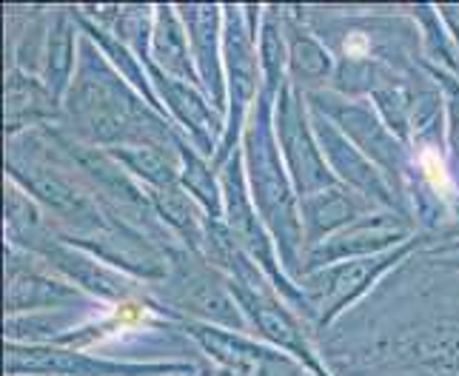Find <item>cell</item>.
I'll return each mask as SVG.
<instances>
[{
  "mask_svg": "<svg viewBox=\"0 0 459 376\" xmlns=\"http://www.w3.org/2000/svg\"><path fill=\"white\" fill-rule=\"evenodd\" d=\"M286 9V35H289V83L303 91L331 89L337 72V60L328 52V46L314 35L306 23L303 6H282Z\"/></svg>",
  "mask_w": 459,
  "mask_h": 376,
  "instance_id": "d6986e66",
  "label": "cell"
},
{
  "mask_svg": "<svg viewBox=\"0 0 459 376\" xmlns=\"http://www.w3.org/2000/svg\"><path fill=\"white\" fill-rule=\"evenodd\" d=\"M303 14L337 60L331 91L368 100L394 77L422 69V40L408 6H303Z\"/></svg>",
  "mask_w": 459,
  "mask_h": 376,
  "instance_id": "6da1fadb",
  "label": "cell"
},
{
  "mask_svg": "<svg viewBox=\"0 0 459 376\" xmlns=\"http://www.w3.org/2000/svg\"><path fill=\"white\" fill-rule=\"evenodd\" d=\"M439 14H442V21H446L454 43H456V57H459V6H439ZM456 77H459V69H456Z\"/></svg>",
  "mask_w": 459,
  "mask_h": 376,
  "instance_id": "f546056e",
  "label": "cell"
},
{
  "mask_svg": "<svg viewBox=\"0 0 459 376\" xmlns=\"http://www.w3.org/2000/svg\"><path fill=\"white\" fill-rule=\"evenodd\" d=\"M152 291L183 322L186 320L205 322V325H220V328H231V331L251 334L243 311L231 294L229 279L200 254H195V251H183L171 262L169 277L160 286H152Z\"/></svg>",
  "mask_w": 459,
  "mask_h": 376,
  "instance_id": "52a82bcc",
  "label": "cell"
},
{
  "mask_svg": "<svg viewBox=\"0 0 459 376\" xmlns=\"http://www.w3.org/2000/svg\"><path fill=\"white\" fill-rule=\"evenodd\" d=\"M451 243H459V206H456V217H454V226H451V231L442 237V243L439 245H434V248H442V245H451Z\"/></svg>",
  "mask_w": 459,
  "mask_h": 376,
  "instance_id": "1f68e13d",
  "label": "cell"
},
{
  "mask_svg": "<svg viewBox=\"0 0 459 376\" xmlns=\"http://www.w3.org/2000/svg\"><path fill=\"white\" fill-rule=\"evenodd\" d=\"M411 18L417 21L420 29V40H422V63L437 69H446L456 74L459 69V57H456V43L451 38V31L439 14V6L431 4H420V6H408Z\"/></svg>",
  "mask_w": 459,
  "mask_h": 376,
  "instance_id": "4316f807",
  "label": "cell"
},
{
  "mask_svg": "<svg viewBox=\"0 0 459 376\" xmlns=\"http://www.w3.org/2000/svg\"><path fill=\"white\" fill-rule=\"evenodd\" d=\"M274 103L277 100L260 91L243 132L240 151H243L246 180H248L251 200H255V209L263 217L265 228L272 231L282 269L289 271L294 282H299V277H303V260H306L303 206H299V194L277 146Z\"/></svg>",
  "mask_w": 459,
  "mask_h": 376,
  "instance_id": "3957f363",
  "label": "cell"
},
{
  "mask_svg": "<svg viewBox=\"0 0 459 376\" xmlns=\"http://www.w3.org/2000/svg\"><path fill=\"white\" fill-rule=\"evenodd\" d=\"M29 254L40 257L55 274H60L77 291H83L91 296L94 303L120 308V305H163L157 300V294L152 286L140 282L129 274H123L112 265H106L103 260L91 257L89 251L74 248L69 243H63L57 234H49L46 240H40Z\"/></svg>",
  "mask_w": 459,
  "mask_h": 376,
  "instance_id": "9c48e42d",
  "label": "cell"
},
{
  "mask_svg": "<svg viewBox=\"0 0 459 376\" xmlns=\"http://www.w3.org/2000/svg\"><path fill=\"white\" fill-rule=\"evenodd\" d=\"M6 269V317L74 305H94L91 296L77 291L72 282L55 274L40 257L4 243Z\"/></svg>",
  "mask_w": 459,
  "mask_h": 376,
  "instance_id": "4fadbf2b",
  "label": "cell"
},
{
  "mask_svg": "<svg viewBox=\"0 0 459 376\" xmlns=\"http://www.w3.org/2000/svg\"><path fill=\"white\" fill-rule=\"evenodd\" d=\"M195 376H237V373L223 371V368H217V365H209V363H205V365H200V368H197V373H195Z\"/></svg>",
  "mask_w": 459,
  "mask_h": 376,
  "instance_id": "d6a6232c",
  "label": "cell"
},
{
  "mask_svg": "<svg viewBox=\"0 0 459 376\" xmlns=\"http://www.w3.org/2000/svg\"><path fill=\"white\" fill-rule=\"evenodd\" d=\"M183 334L195 342L203 363L231 371L237 376H251L265 359H272L277 354V348L260 342L257 337L243 334V331H231V328H220V325L186 320Z\"/></svg>",
  "mask_w": 459,
  "mask_h": 376,
  "instance_id": "e0dca14e",
  "label": "cell"
},
{
  "mask_svg": "<svg viewBox=\"0 0 459 376\" xmlns=\"http://www.w3.org/2000/svg\"><path fill=\"white\" fill-rule=\"evenodd\" d=\"M146 63H152L154 69H160L169 77H178V81L200 86L197 66L192 57V43H188V31L180 21L178 6H166V4L154 6L152 49H149Z\"/></svg>",
  "mask_w": 459,
  "mask_h": 376,
  "instance_id": "7402d4cb",
  "label": "cell"
},
{
  "mask_svg": "<svg viewBox=\"0 0 459 376\" xmlns=\"http://www.w3.org/2000/svg\"><path fill=\"white\" fill-rule=\"evenodd\" d=\"M60 129L103 151L157 146L180 154L186 143L178 125L123 81L89 35L81 38V57L74 81L63 98Z\"/></svg>",
  "mask_w": 459,
  "mask_h": 376,
  "instance_id": "7a4b0ae2",
  "label": "cell"
},
{
  "mask_svg": "<svg viewBox=\"0 0 459 376\" xmlns=\"http://www.w3.org/2000/svg\"><path fill=\"white\" fill-rule=\"evenodd\" d=\"M108 154L143 185L146 194L180 185V154L157 146H123L112 149Z\"/></svg>",
  "mask_w": 459,
  "mask_h": 376,
  "instance_id": "d4e9b609",
  "label": "cell"
},
{
  "mask_svg": "<svg viewBox=\"0 0 459 376\" xmlns=\"http://www.w3.org/2000/svg\"><path fill=\"white\" fill-rule=\"evenodd\" d=\"M437 269H446V271H459V254H451V257H434L431 260Z\"/></svg>",
  "mask_w": 459,
  "mask_h": 376,
  "instance_id": "4dcf8cb0",
  "label": "cell"
},
{
  "mask_svg": "<svg viewBox=\"0 0 459 376\" xmlns=\"http://www.w3.org/2000/svg\"><path fill=\"white\" fill-rule=\"evenodd\" d=\"M229 286L251 328V337H257L260 342L289 354L308 373L331 371L325 359L314 351V342L308 334L311 325L282 300V294L274 288V282H265V286H257V288L234 286V282H229Z\"/></svg>",
  "mask_w": 459,
  "mask_h": 376,
  "instance_id": "30bf717a",
  "label": "cell"
},
{
  "mask_svg": "<svg viewBox=\"0 0 459 376\" xmlns=\"http://www.w3.org/2000/svg\"><path fill=\"white\" fill-rule=\"evenodd\" d=\"M63 103L43 83V77L21 69H6L4 77V132L18 137L43 125H60Z\"/></svg>",
  "mask_w": 459,
  "mask_h": 376,
  "instance_id": "ac0fdd59",
  "label": "cell"
},
{
  "mask_svg": "<svg viewBox=\"0 0 459 376\" xmlns=\"http://www.w3.org/2000/svg\"><path fill=\"white\" fill-rule=\"evenodd\" d=\"M425 72H429L434 81L442 89V100H446V151H448V171H451V180L459 192V77L446 72V69H437L422 63Z\"/></svg>",
  "mask_w": 459,
  "mask_h": 376,
  "instance_id": "83f0119b",
  "label": "cell"
},
{
  "mask_svg": "<svg viewBox=\"0 0 459 376\" xmlns=\"http://www.w3.org/2000/svg\"><path fill=\"white\" fill-rule=\"evenodd\" d=\"M274 134H277L282 163L289 168L299 200L337 185V177L331 175L325 154L320 149V140L314 134L306 94L297 91L291 83L280 91V98L274 103Z\"/></svg>",
  "mask_w": 459,
  "mask_h": 376,
  "instance_id": "8fae6325",
  "label": "cell"
},
{
  "mask_svg": "<svg viewBox=\"0 0 459 376\" xmlns=\"http://www.w3.org/2000/svg\"><path fill=\"white\" fill-rule=\"evenodd\" d=\"M180 21L188 31L192 57L197 66L200 86L205 98L226 117L229 91H226V66H223V6L217 4H180Z\"/></svg>",
  "mask_w": 459,
  "mask_h": 376,
  "instance_id": "2e32d148",
  "label": "cell"
},
{
  "mask_svg": "<svg viewBox=\"0 0 459 376\" xmlns=\"http://www.w3.org/2000/svg\"><path fill=\"white\" fill-rule=\"evenodd\" d=\"M311 123H314L316 140H320V149L325 154V163L331 168V175L337 177V183L351 188L354 194L368 200L377 209L400 211L397 197H394L383 171H379L328 117H323L320 112H311Z\"/></svg>",
  "mask_w": 459,
  "mask_h": 376,
  "instance_id": "9a60e30c",
  "label": "cell"
},
{
  "mask_svg": "<svg viewBox=\"0 0 459 376\" xmlns=\"http://www.w3.org/2000/svg\"><path fill=\"white\" fill-rule=\"evenodd\" d=\"M303 206V231H306V251L323 245L328 237H334L337 231L357 223L359 217H366L377 206L368 200H362L345 185H331L325 192H316L311 197L299 200Z\"/></svg>",
  "mask_w": 459,
  "mask_h": 376,
  "instance_id": "ffe728a7",
  "label": "cell"
},
{
  "mask_svg": "<svg viewBox=\"0 0 459 376\" xmlns=\"http://www.w3.org/2000/svg\"><path fill=\"white\" fill-rule=\"evenodd\" d=\"M81 38H83V29H81V21H77V6H52L40 77L60 103L74 81L77 57H81Z\"/></svg>",
  "mask_w": 459,
  "mask_h": 376,
  "instance_id": "44dd1931",
  "label": "cell"
},
{
  "mask_svg": "<svg viewBox=\"0 0 459 376\" xmlns=\"http://www.w3.org/2000/svg\"><path fill=\"white\" fill-rule=\"evenodd\" d=\"M417 226L408 217L391 209H374L366 217H359L357 223L337 231L334 237H328L323 245L306 251L303 274L325 269V265L345 262V260H362L388 254V251L405 245L408 240L417 237ZM303 279V277H299Z\"/></svg>",
  "mask_w": 459,
  "mask_h": 376,
  "instance_id": "7c38bea8",
  "label": "cell"
},
{
  "mask_svg": "<svg viewBox=\"0 0 459 376\" xmlns=\"http://www.w3.org/2000/svg\"><path fill=\"white\" fill-rule=\"evenodd\" d=\"M257 55H260L263 94L277 100L280 91L289 86V35H286V9L282 6H263Z\"/></svg>",
  "mask_w": 459,
  "mask_h": 376,
  "instance_id": "cb8c5ba5",
  "label": "cell"
},
{
  "mask_svg": "<svg viewBox=\"0 0 459 376\" xmlns=\"http://www.w3.org/2000/svg\"><path fill=\"white\" fill-rule=\"evenodd\" d=\"M197 373V371H195ZM195 373H178V376H195Z\"/></svg>",
  "mask_w": 459,
  "mask_h": 376,
  "instance_id": "d590c367",
  "label": "cell"
},
{
  "mask_svg": "<svg viewBox=\"0 0 459 376\" xmlns=\"http://www.w3.org/2000/svg\"><path fill=\"white\" fill-rule=\"evenodd\" d=\"M106 305H74V308H55V311H35L21 313V317H6L4 339L18 345H57L77 328H83L91 317H98Z\"/></svg>",
  "mask_w": 459,
  "mask_h": 376,
  "instance_id": "603a6c76",
  "label": "cell"
},
{
  "mask_svg": "<svg viewBox=\"0 0 459 376\" xmlns=\"http://www.w3.org/2000/svg\"><path fill=\"white\" fill-rule=\"evenodd\" d=\"M6 376H178L195 373V363H126L66 345L6 342Z\"/></svg>",
  "mask_w": 459,
  "mask_h": 376,
  "instance_id": "ba28073f",
  "label": "cell"
},
{
  "mask_svg": "<svg viewBox=\"0 0 459 376\" xmlns=\"http://www.w3.org/2000/svg\"><path fill=\"white\" fill-rule=\"evenodd\" d=\"M308 376H334V371H325V373H308Z\"/></svg>",
  "mask_w": 459,
  "mask_h": 376,
  "instance_id": "e575fe53",
  "label": "cell"
},
{
  "mask_svg": "<svg viewBox=\"0 0 459 376\" xmlns=\"http://www.w3.org/2000/svg\"><path fill=\"white\" fill-rule=\"evenodd\" d=\"M220 185H223V223L234 234V240L240 243L246 254L268 274V279H272L277 291L282 294V300L308 322V296L289 277V271L282 269L277 243L272 237V231L265 228L263 217L257 214L255 200H251L243 151H237L220 166Z\"/></svg>",
  "mask_w": 459,
  "mask_h": 376,
  "instance_id": "8992f818",
  "label": "cell"
},
{
  "mask_svg": "<svg viewBox=\"0 0 459 376\" xmlns=\"http://www.w3.org/2000/svg\"><path fill=\"white\" fill-rule=\"evenodd\" d=\"M146 69H149L154 94H157V100H160L166 117L178 125L180 134L197 151H203L209 160H214L220 140H223L226 117L217 112L214 103L205 98V91L200 86L169 77L160 69H154L152 63H146Z\"/></svg>",
  "mask_w": 459,
  "mask_h": 376,
  "instance_id": "5bb4252c",
  "label": "cell"
},
{
  "mask_svg": "<svg viewBox=\"0 0 459 376\" xmlns=\"http://www.w3.org/2000/svg\"><path fill=\"white\" fill-rule=\"evenodd\" d=\"M422 254H434V257H451V254H459V243L442 245V248H429V251H422Z\"/></svg>",
  "mask_w": 459,
  "mask_h": 376,
  "instance_id": "836d02e7",
  "label": "cell"
},
{
  "mask_svg": "<svg viewBox=\"0 0 459 376\" xmlns=\"http://www.w3.org/2000/svg\"><path fill=\"white\" fill-rule=\"evenodd\" d=\"M251 376H308V371L299 365L297 359H291L289 354L277 351L272 359H265V363Z\"/></svg>",
  "mask_w": 459,
  "mask_h": 376,
  "instance_id": "f1b7e54d",
  "label": "cell"
},
{
  "mask_svg": "<svg viewBox=\"0 0 459 376\" xmlns=\"http://www.w3.org/2000/svg\"><path fill=\"white\" fill-rule=\"evenodd\" d=\"M180 185L212 219H223V185L214 163L192 143L180 146Z\"/></svg>",
  "mask_w": 459,
  "mask_h": 376,
  "instance_id": "484cf974",
  "label": "cell"
},
{
  "mask_svg": "<svg viewBox=\"0 0 459 376\" xmlns=\"http://www.w3.org/2000/svg\"><path fill=\"white\" fill-rule=\"evenodd\" d=\"M306 100L311 112H320L323 117H328L379 171H383L394 197H397L400 214L414 223L411 206H408V185H411V177H414V151L388 129L385 120L377 115L374 103L345 98V94H337L331 89L311 91L306 94Z\"/></svg>",
  "mask_w": 459,
  "mask_h": 376,
  "instance_id": "277c9868",
  "label": "cell"
},
{
  "mask_svg": "<svg viewBox=\"0 0 459 376\" xmlns=\"http://www.w3.org/2000/svg\"><path fill=\"white\" fill-rule=\"evenodd\" d=\"M425 248H429V237L417 234L414 240L388 251V254L345 260L303 274L297 286L308 296V325L314 331L334 328V322L345 311H351L359 300H366L388 274L397 271L414 254H422Z\"/></svg>",
  "mask_w": 459,
  "mask_h": 376,
  "instance_id": "5b68a950",
  "label": "cell"
}]
</instances>
